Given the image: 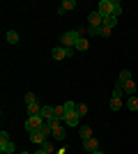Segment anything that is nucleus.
Listing matches in <instances>:
<instances>
[{"label": "nucleus", "instance_id": "25", "mask_svg": "<svg viewBox=\"0 0 138 154\" xmlns=\"http://www.w3.org/2000/svg\"><path fill=\"white\" fill-rule=\"evenodd\" d=\"M41 147H44L46 152H55V147H53V138H48V140H46L44 145H41Z\"/></svg>", "mask_w": 138, "mask_h": 154}, {"label": "nucleus", "instance_id": "28", "mask_svg": "<svg viewBox=\"0 0 138 154\" xmlns=\"http://www.w3.org/2000/svg\"><path fill=\"white\" fill-rule=\"evenodd\" d=\"M32 154H55V152H46L44 147H39V149H37V152H32Z\"/></svg>", "mask_w": 138, "mask_h": 154}, {"label": "nucleus", "instance_id": "27", "mask_svg": "<svg viewBox=\"0 0 138 154\" xmlns=\"http://www.w3.org/2000/svg\"><path fill=\"white\" fill-rule=\"evenodd\" d=\"M99 30H101V28H87V35H90V37H99Z\"/></svg>", "mask_w": 138, "mask_h": 154}, {"label": "nucleus", "instance_id": "31", "mask_svg": "<svg viewBox=\"0 0 138 154\" xmlns=\"http://www.w3.org/2000/svg\"><path fill=\"white\" fill-rule=\"evenodd\" d=\"M21 154H32V152H21Z\"/></svg>", "mask_w": 138, "mask_h": 154}, {"label": "nucleus", "instance_id": "17", "mask_svg": "<svg viewBox=\"0 0 138 154\" xmlns=\"http://www.w3.org/2000/svg\"><path fill=\"white\" fill-rule=\"evenodd\" d=\"M41 117H44L46 122L53 120V106H41Z\"/></svg>", "mask_w": 138, "mask_h": 154}, {"label": "nucleus", "instance_id": "5", "mask_svg": "<svg viewBox=\"0 0 138 154\" xmlns=\"http://www.w3.org/2000/svg\"><path fill=\"white\" fill-rule=\"evenodd\" d=\"M44 122H46V120H44L41 115H30V117L26 120V124H23V127H26L28 134H32V131H37V129L44 127Z\"/></svg>", "mask_w": 138, "mask_h": 154}, {"label": "nucleus", "instance_id": "26", "mask_svg": "<svg viewBox=\"0 0 138 154\" xmlns=\"http://www.w3.org/2000/svg\"><path fill=\"white\" fill-rule=\"evenodd\" d=\"M111 28H106V26H101V30H99V37H111Z\"/></svg>", "mask_w": 138, "mask_h": 154}, {"label": "nucleus", "instance_id": "10", "mask_svg": "<svg viewBox=\"0 0 138 154\" xmlns=\"http://www.w3.org/2000/svg\"><path fill=\"white\" fill-rule=\"evenodd\" d=\"M122 88H124V94H129V97H133V94H138V85H136V81H127V83H122Z\"/></svg>", "mask_w": 138, "mask_h": 154}, {"label": "nucleus", "instance_id": "24", "mask_svg": "<svg viewBox=\"0 0 138 154\" xmlns=\"http://www.w3.org/2000/svg\"><path fill=\"white\" fill-rule=\"evenodd\" d=\"M122 106H124V103H122V99H111V110H120Z\"/></svg>", "mask_w": 138, "mask_h": 154}, {"label": "nucleus", "instance_id": "9", "mask_svg": "<svg viewBox=\"0 0 138 154\" xmlns=\"http://www.w3.org/2000/svg\"><path fill=\"white\" fill-rule=\"evenodd\" d=\"M78 113L76 110H67V115H65V124L67 127H78Z\"/></svg>", "mask_w": 138, "mask_h": 154}, {"label": "nucleus", "instance_id": "21", "mask_svg": "<svg viewBox=\"0 0 138 154\" xmlns=\"http://www.w3.org/2000/svg\"><path fill=\"white\" fill-rule=\"evenodd\" d=\"M120 81H122V83H127V81H131V71H129V69H122V71H120Z\"/></svg>", "mask_w": 138, "mask_h": 154}, {"label": "nucleus", "instance_id": "14", "mask_svg": "<svg viewBox=\"0 0 138 154\" xmlns=\"http://www.w3.org/2000/svg\"><path fill=\"white\" fill-rule=\"evenodd\" d=\"M78 136L83 138V140H87V138H92V127H87V124H83V127L78 129Z\"/></svg>", "mask_w": 138, "mask_h": 154}, {"label": "nucleus", "instance_id": "20", "mask_svg": "<svg viewBox=\"0 0 138 154\" xmlns=\"http://www.w3.org/2000/svg\"><path fill=\"white\" fill-rule=\"evenodd\" d=\"M104 26H106V28H111V30H113V28L118 26V19H115V16H106V19H104Z\"/></svg>", "mask_w": 138, "mask_h": 154}, {"label": "nucleus", "instance_id": "29", "mask_svg": "<svg viewBox=\"0 0 138 154\" xmlns=\"http://www.w3.org/2000/svg\"><path fill=\"white\" fill-rule=\"evenodd\" d=\"M55 154H65V147H60V149H55Z\"/></svg>", "mask_w": 138, "mask_h": 154}, {"label": "nucleus", "instance_id": "11", "mask_svg": "<svg viewBox=\"0 0 138 154\" xmlns=\"http://www.w3.org/2000/svg\"><path fill=\"white\" fill-rule=\"evenodd\" d=\"M30 140H32V143H35V145H39V147H41V145H44V143H46V140H48V138H46V136H44V134H41L39 129H37V131H32V134H30Z\"/></svg>", "mask_w": 138, "mask_h": 154}, {"label": "nucleus", "instance_id": "4", "mask_svg": "<svg viewBox=\"0 0 138 154\" xmlns=\"http://www.w3.org/2000/svg\"><path fill=\"white\" fill-rule=\"evenodd\" d=\"M0 152L2 154H14L16 152V145L9 140V134H7V131H0Z\"/></svg>", "mask_w": 138, "mask_h": 154}, {"label": "nucleus", "instance_id": "1", "mask_svg": "<svg viewBox=\"0 0 138 154\" xmlns=\"http://www.w3.org/2000/svg\"><path fill=\"white\" fill-rule=\"evenodd\" d=\"M97 12L101 14V16H115L118 19L120 14H122V2L120 0H99V5H97Z\"/></svg>", "mask_w": 138, "mask_h": 154}, {"label": "nucleus", "instance_id": "16", "mask_svg": "<svg viewBox=\"0 0 138 154\" xmlns=\"http://www.w3.org/2000/svg\"><path fill=\"white\" fill-rule=\"evenodd\" d=\"M30 115H41V106H39V101L28 106V117H30Z\"/></svg>", "mask_w": 138, "mask_h": 154}, {"label": "nucleus", "instance_id": "8", "mask_svg": "<svg viewBox=\"0 0 138 154\" xmlns=\"http://www.w3.org/2000/svg\"><path fill=\"white\" fill-rule=\"evenodd\" d=\"M83 149H85L87 154H92V152H99V140L92 136V138H87V140H83Z\"/></svg>", "mask_w": 138, "mask_h": 154}, {"label": "nucleus", "instance_id": "23", "mask_svg": "<svg viewBox=\"0 0 138 154\" xmlns=\"http://www.w3.org/2000/svg\"><path fill=\"white\" fill-rule=\"evenodd\" d=\"M26 106H30V103H37V97H35V92H26Z\"/></svg>", "mask_w": 138, "mask_h": 154}, {"label": "nucleus", "instance_id": "15", "mask_svg": "<svg viewBox=\"0 0 138 154\" xmlns=\"http://www.w3.org/2000/svg\"><path fill=\"white\" fill-rule=\"evenodd\" d=\"M124 106L129 110H138V94H133V97H129V99H127L124 101Z\"/></svg>", "mask_w": 138, "mask_h": 154}, {"label": "nucleus", "instance_id": "22", "mask_svg": "<svg viewBox=\"0 0 138 154\" xmlns=\"http://www.w3.org/2000/svg\"><path fill=\"white\" fill-rule=\"evenodd\" d=\"M76 113H78V117H85L87 115V103H78V106H76Z\"/></svg>", "mask_w": 138, "mask_h": 154}, {"label": "nucleus", "instance_id": "19", "mask_svg": "<svg viewBox=\"0 0 138 154\" xmlns=\"http://www.w3.org/2000/svg\"><path fill=\"white\" fill-rule=\"evenodd\" d=\"M60 7H62L65 12H72V9H76V0H65Z\"/></svg>", "mask_w": 138, "mask_h": 154}, {"label": "nucleus", "instance_id": "12", "mask_svg": "<svg viewBox=\"0 0 138 154\" xmlns=\"http://www.w3.org/2000/svg\"><path fill=\"white\" fill-rule=\"evenodd\" d=\"M65 115H67V108H65V103H60V106H53V117H55V120L65 122Z\"/></svg>", "mask_w": 138, "mask_h": 154}, {"label": "nucleus", "instance_id": "7", "mask_svg": "<svg viewBox=\"0 0 138 154\" xmlns=\"http://www.w3.org/2000/svg\"><path fill=\"white\" fill-rule=\"evenodd\" d=\"M104 26V16L99 12H90L87 14V28H101Z\"/></svg>", "mask_w": 138, "mask_h": 154}, {"label": "nucleus", "instance_id": "3", "mask_svg": "<svg viewBox=\"0 0 138 154\" xmlns=\"http://www.w3.org/2000/svg\"><path fill=\"white\" fill-rule=\"evenodd\" d=\"M48 124H51V129H53V134H51V138L55 143H65V138H67V129L60 124V120H48Z\"/></svg>", "mask_w": 138, "mask_h": 154}, {"label": "nucleus", "instance_id": "2", "mask_svg": "<svg viewBox=\"0 0 138 154\" xmlns=\"http://www.w3.org/2000/svg\"><path fill=\"white\" fill-rule=\"evenodd\" d=\"M85 28H76V30H67L62 32V37H60V44L65 46V48H74L76 51V44H78V39L85 35Z\"/></svg>", "mask_w": 138, "mask_h": 154}, {"label": "nucleus", "instance_id": "30", "mask_svg": "<svg viewBox=\"0 0 138 154\" xmlns=\"http://www.w3.org/2000/svg\"><path fill=\"white\" fill-rule=\"evenodd\" d=\"M92 154H104V152H101V149H99V152H92Z\"/></svg>", "mask_w": 138, "mask_h": 154}, {"label": "nucleus", "instance_id": "13", "mask_svg": "<svg viewBox=\"0 0 138 154\" xmlns=\"http://www.w3.org/2000/svg\"><path fill=\"white\" fill-rule=\"evenodd\" d=\"M5 39H7V44H19V32H16V30H7L5 32Z\"/></svg>", "mask_w": 138, "mask_h": 154}, {"label": "nucleus", "instance_id": "18", "mask_svg": "<svg viewBox=\"0 0 138 154\" xmlns=\"http://www.w3.org/2000/svg\"><path fill=\"white\" fill-rule=\"evenodd\" d=\"M87 48H90V42H87L85 37H81L78 44H76V51H87Z\"/></svg>", "mask_w": 138, "mask_h": 154}, {"label": "nucleus", "instance_id": "6", "mask_svg": "<svg viewBox=\"0 0 138 154\" xmlns=\"http://www.w3.org/2000/svg\"><path fill=\"white\" fill-rule=\"evenodd\" d=\"M74 55V48H65V46H55V48H53L51 51V58L53 60H67V58H72Z\"/></svg>", "mask_w": 138, "mask_h": 154}]
</instances>
